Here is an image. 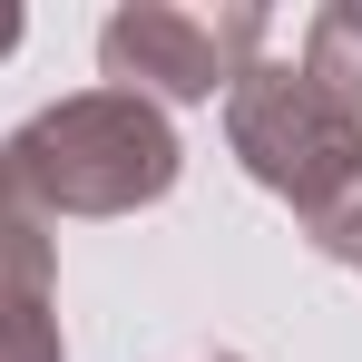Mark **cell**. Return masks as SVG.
<instances>
[{"label": "cell", "mask_w": 362, "mask_h": 362, "mask_svg": "<svg viewBox=\"0 0 362 362\" xmlns=\"http://www.w3.org/2000/svg\"><path fill=\"white\" fill-rule=\"evenodd\" d=\"M303 30H313V40H333V49H353V59H362V0H333V10H313Z\"/></svg>", "instance_id": "cell-6"}, {"label": "cell", "mask_w": 362, "mask_h": 362, "mask_svg": "<svg viewBox=\"0 0 362 362\" xmlns=\"http://www.w3.org/2000/svg\"><path fill=\"white\" fill-rule=\"evenodd\" d=\"M226 147L264 196H284L303 235H323L362 196V108H343L303 59H264L226 88Z\"/></svg>", "instance_id": "cell-2"}, {"label": "cell", "mask_w": 362, "mask_h": 362, "mask_svg": "<svg viewBox=\"0 0 362 362\" xmlns=\"http://www.w3.org/2000/svg\"><path fill=\"white\" fill-rule=\"evenodd\" d=\"M353 274H362V264H353Z\"/></svg>", "instance_id": "cell-9"}, {"label": "cell", "mask_w": 362, "mask_h": 362, "mask_svg": "<svg viewBox=\"0 0 362 362\" xmlns=\"http://www.w3.org/2000/svg\"><path fill=\"white\" fill-rule=\"evenodd\" d=\"M49 284H59V245L20 206V186L0 177V303H49Z\"/></svg>", "instance_id": "cell-4"}, {"label": "cell", "mask_w": 362, "mask_h": 362, "mask_svg": "<svg viewBox=\"0 0 362 362\" xmlns=\"http://www.w3.org/2000/svg\"><path fill=\"white\" fill-rule=\"evenodd\" d=\"M10 49H20V10L0 0V59H10Z\"/></svg>", "instance_id": "cell-7"}, {"label": "cell", "mask_w": 362, "mask_h": 362, "mask_svg": "<svg viewBox=\"0 0 362 362\" xmlns=\"http://www.w3.org/2000/svg\"><path fill=\"white\" fill-rule=\"evenodd\" d=\"M177 167H186L177 127L137 88H78V98H59V108H40V118H20L0 137V177L20 186V206L40 226L137 216V206H157L177 186Z\"/></svg>", "instance_id": "cell-1"}, {"label": "cell", "mask_w": 362, "mask_h": 362, "mask_svg": "<svg viewBox=\"0 0 362 362\" xmlns=\"http://www.w3.org/2000/svg\"><path fill=\"white\" fill-rule=\"evenodd\" d=\"M196 362H245V353H196Z\"/></svg>", "instance_id": "cell-8"}, {"label": "cell", "mask_w": 362, "mask_h": 362, "mask_svg": "<svg viewBox=\"0 0 362 362\" xmlns=\"http://www.w3.org/2000/svg\"><path fill=\"white\" fill-rule=\"evenodd\" d=\"M0 362H69L49 303H0Z\"/></svg>", "instance_id": "cell-5"}, {"label": "cell", "mask_w": 362, "mask_h": 362, "mask_svg": "<svg viewBox=\"0 0 362 362\" xmlns=\"http://www.w3.org/2000/svg\"><path fill=\"white\" fill-rule=\"evenodd\" d=\"M274 49V20L264 10H177V0H127L108 10V30H98V69H108V88H137V98H226L245 69Z\"/></svg>", "instance_id": "cell-3"}]
</instances>
